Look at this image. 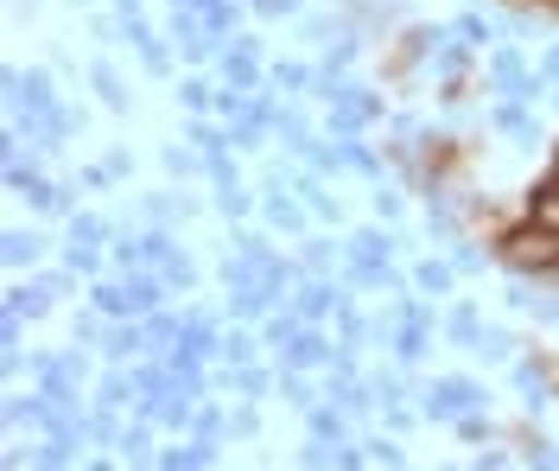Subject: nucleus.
I'll list each match as a JSON object with an SVG mask.
<instances>
[{
	"mask_svg": "<svg viewBox=\"0 0 559 471\" xmlns=\"http://www.w3.org/2000/svg\"><path fill=\"white\" fill-rule=\"evenodd\" d=\"M331 243H306V261H299V268H306V274H324V261H331Z\"/></svg>",
	"mask_w": 559,
	"mask_h": 471,
	"instance_id": "nucleus-44",
	"label": "nucleus"
},
{
	"mask_svg": "<svg viewBox=\"0 0 559 471\" xmlns=\"http://www.w3.org/2000/svg\"><path fill=\"white\" fill-rule=\"evenodd\" d=\"M452 268H457V274H477V268H484V255H477V249H457Z\"/></svg>",
	"mask_w": 559,
	"mask_h": 471,
	"instance_id": "nucleus-50",
	"label": "nucleus"
},
{
	"mask_svg": "<svg viewBox=\"0 0 559 471\" xmlns=\"http://www.w3.org/2000/svg\"><path fill=\"white\" fill-rule=\"evenodd\" d=\"M280 389H286V401H293V408H318V401H312V382H306L299 369H286V363H280Z\"/></svg>",
	"mask_w": 559,
	"mask_h": 471,
	"instance_id": "nucleus-33",
	"label": "nucleus"
},
{
	"mask_svg": "<svg viewBox=\"0 0 559 471\" xmlns=\"http://www.w3.org/2000/svg\"><path fill=\"white\" fill-rule=\"evenodd\" d=\"M554 185H559V153H554Z\"/></svg>",
	"mask_w": 559,
	"mask_h": 471,
	"instance_id": "nucleus-54",
	"label": "nucleus"
},
{
	"mask_svg": "<svg viewBox=\"0 0 559 471\" xmlns=\"http://www.w3.org/2000/svg\"><path fill=\"white\" fill-rule=\"evenodd\" d=\"M90 299H96V313H103V319H128V293H121V281H96Z\"/></svg>",
	"mask_w": 559,
	"mask_h": 471,
	"instance_id": "nucleus-21",
	"label": "nucleus"
},
{
	"mask_svg": "<svg viewBox=\"0 0 559 471\" xmlns=\"http://www.w3.org/2000/svg\"><path fill=\"white\" fill-rule=\"evenodd\" d=\"M331 351H337V344H324L318 331H299V338L280 351V363H286V369H318V363H331Z\"/></svg>",
	"mask_w": 559,
	"mask_h": 471,
	"instance_id": "nucleus-6",
	"label": "nucleus"
},
{
	"mask_svg": "<svg viewBox=\"0 0 559 471\" xmlns=\"http://www.w3.org/2000/svg\"><path fill=\"white\" fill-rule=\"evenodd\" d=\"M376 217H382V223L401 217V198H394V191H376Z\"/></svg>",
	"mask_w": 559,
	"mask_h": 471,
	"instance_id": "nucleus-47",
	"label": "nucleus"
},
{
	"mask_svg": "<svg viewBox=\"0 0 559 471\" xmlns=\"http://www.w3.org/2000/svg\"><path fill=\"white\" fill-rule=\"evenodd\" d=\"M216 211H223V217H248V211H254V198H248L242 185H216Z\"/></svg>",
	"mask_w": 559,
	"mask_h": 471,
	"instance_id": "nucleus-30",
	"label": "nucleus"
},
{
	"mask_svg": "<svg viewBox=\"0 0 559 471\" xmlns=\"http://www.w3.org/2000/svg\"><path fill=\"white\" fill-rule=\"evenodd\" d=\"M146 446H153V434H146V421L121 434V452H128V466H146Z\"/></svg>",
	"mask_w": 559,
	"mask_h": 471,
	"instance_id": "nucleus-35",
	"label": "nucleus"
},
{
	"mask_svg": "<svg viewBox=\"0 0 559 471\" xmlns=\"http://www.w3.org/2000/svg\"><path fill=\"white\" fill-rule=\"evenodd\" d=\"M337 471H362V452H349V446H337Z\"/></svg>",
	"mask_w": 559,
	"mask_h": 471,
	"instance_id": "nucleus-51",
	"label": "nucleus"
},
{
	"mask_svg": "<svg viewBox=\"0 0 559 471\" xmlns=\"http://www.w3.org/2000/svg\"><path fill=\"white\" fill-rule=\"evenodd\" d=\"M254 13H267V20H280V13H299V0H254Z\"/></svg>",
	"mask_w": 559,
	"mask_h": 471,
	"instance_id": "nucleus-48",
	"label": "nucleus"
},
{
	"mask_svg": "<svg viewBox=\"0 0 559 471\" xmlns=\"http://www.w3.org/2000/svg\"><path fill=\"white\" fill-rule=\"evenodd\" d=\"M509 351H515V338H509V331H496V326H484V338H477V357L509 363Z\"/></svg>",
	"mask_w": 559,
	"mask_h": 471,
	"instance_id": "nucleus-29",
	"label": "nucleus"
},
{
	"mask_svg": "<svg viewBox=\"0 0 559 471\" xmlns=\"http://www.w3.org/2000/svg\"><path fill=\"white\" fill-rule=\"evenodd\" d=\"M445 338H452V344H464V351H477V338H484L477 313H471V306H457L452 319H445Z\"/></svg>",
	"mask_w": 559,
	"mask_h": 471,
	"instance_id": "nucleus-22",
	"label": "nucleus"
},
{
	"mask_svg": "<svg viewBox=\"0 0 559 471\" xmlns=\"http://www.w3.org/2000/svg\"><path fill=\"white\" fill-rule=\"evenodd\" d=\"M236 20H242V7H236V0H210V7H204V33L210 38H223Z\"/></svg>",
	"mask_w": 559,
	"mask_h": 471,
	"instance_id": "nucleus-25",
	"label": "nucleus"
},
{
	"mask_svg": "<svg viewBox=\"0 0 559 471\" xmlns=\"http://www.w3.org/2000/svg\"><path fill=\"white\" fill-rule=\"evenodd\" d=\"M38 249H45V243H38V236H20V229L0 236V261H7V268H33Z\"/></svg>",
	"mask_w": 559,
	"mask_h": 471,
	"instance_id": "nucleus-13",
	"label": "nucleus"
},
{
	"mask_svg": "<svg viewBox=\"0 0 559 471\" xmlns=\"http://www.w3.org/2000/svg\"><path fill=\"white\" fill-rule=\"evenodd\" d=\"M540 71H547V76H554V83H559V45H554V51H547V64H540Z\"/></svg>",
	"mask_w": 559,
	"mask_h": 471,
	"instance_id": "nucleus-53",
	"label": "nucleus"
},
{
	"mask_svg": "<svg viewBox=\"0 0 559 471\" xmlns=\"http://www.w3.org/2000/svg\"><path fill=\"white\" fill-rule=\"evenodd\" d=\"M306 427H312V439L344 446V408H306Z\"/></svg>",
	"mask_w": 559,
	"mask_h": 471,
	"instance_id": "nucleus-14",
	"label": "nucleus"
},
{
	"mask_svg": "<svg viewBox=\"0 0 559 471\" xmlns=\"http://www.w3.org/2000/svg\"><path fill=\"white\" fill-rule=\"evenodd\" d=\"M299 331H306V319H299V313H274V319L261 326V344H274V351H286V344H293Z\"/></svg>",
	"mask_w": 559,
	"mask_h": 471,
	"instance_id": "nucleus-17",
	"label": "nucleus"
},
{
	"mask_svg": "<svg viewBox=\"0 0 559 471\" xmlns=\"http://www.w3.org/2000/svg\"><path fill=\"white\" fill-rule=\"evenodd\" d=\"M159 281H166V287H178V293H191V287H198V268H191L185 255H173V261H159Z\"/></svg>",
	"mask_w": 559,
	"mask_h": 471,
	"instance_id": "nucleus-28",
	"label": "nucleus"
},
{
	"mask_svg": "<svg viewBox=\"0 0 559 471\" xmlns=\"http://www.w3.org/2000/svg\"><path fill=\"white\" fill-rule=\"evenodd\" d=\"M223 363H254V338L248 331H229L223 338Z\"/></svg>",
	"mask_w": 559,
	"mask_h": 471,
	"instance_id": "nucleus-37",
	"label": "nucleus"
},
{
	"mask_svg": "<svg viewBox=\"0 0 559 471\" xmlns=\"http://www.w3.org/2000/svg\"><path fill=\"white\" fill-rule=\"evenodd\" d=\"M388 7H394V0H388Z\"/></svg>",
	"mask_w": 559,
	"mask_h": 471,
	"instance_id": "nucleus-56",
	"label": "nucleus"
},
{
	"mask_svg": "<svg viewBox=\"0 0 559 471\" xmlns=\"http://www.w3.org/2000/svg\"><path fill=\"white\" fill-rule=\"evenodd\" d=\"M426 421H457V414H471V408H484V389H477V382H464V376H445V382H432V389H426Z\"/></svg>",
	"mask_w": 559,
	"mask_h": 471,
	"instance_id": "nucleus-2",
	"label": "nucleus"
},
{
	"mask_svg": "<svg viewBox=\"0 0 559 471\" xmlns=\"http://www.w3.org/2000/svg\"><path fill=\"white\" fill-rule=\"evenodd\" d=\"M229 434H236V439H254V434H261V414H254L248 401L236 408V414H229Z\"/></svg>",
	"mask_w": 559,
	"mask_h": 471,
	"instance_id": "nucleus-41",
	"label": "nucleus"
},
{
	"mask_svg": "<svg viewBox=\"0 0 559 471\" xmlns=\"http://www.w3.org/2000/svg\"><path fill=\"white\" fill-rule=\"evenodd\" d=\"M90 83H96V90H103V103L115 115L128 109V90H121V83H115V71H108V64H96V71H90Z\"/></svg>",
	"mask_w": 559,
	"mask_h": 471,
	"instance_id": "nucleus-32",
	"label": "nucleus"
},
{
	"mask_svg": "<svg viewBox=\"0 0 559 471\" xmlns=\"http://www.w3.org/2000/svg\"><path fill=\"white\" fill-rule=\"evenodd\" d=\"M426 338H432V326H419V319H407V326L394 331V357H401V363H419V351H426Z\"/></svg>",
	"mask_w": 559,
	"mask_h": 471,
	"instance_id": "nucleus-18",
	"label": "nucleus"
},
{
	"mask_svg": "<svg viewBox=\"0 0 559 471\" xmlns=\"http://www.w3.org/2000/svg\"><path fill=\"white\" fill-rule=\"evenodd\" d=\"M337 153H344V166L349 173H369V179H382V166H376V153L356 141V134H337Z\"/></svg>",
	"mask_w": 559,
	"mask_h": 471,
	"instance_id": "nucleus-19",
	"label": "nucleus"
},
{
	"mask_svg": "<svg viewBox=\"0 0 559 471\" xmlns=\"http://www.w3.org/2000/svg\"><path fill=\"white\" fill-rule=\"evenodd\" d=\"M140 351H153L146 326H108V338H103V357L108 363H134Z\"/></svg>",
	"mask_w": 559,
	"mask_h": 471,
	"instance_id": "nucleus-5",
	"label": "nucleus"
},
{
	"mask_svg": "<svg viewBox=\"0 0 559 471\" xmlns=\"http://www.w3.org/2000/svg\"><path fill=\"white\" fill-rule=\"evenodd\" d=\"M0 313H13V319H45V313H51V287H45V281H38V287H7Z\"/></svg>",
	"mask_w": 559,
	"mask_h": 471,
	"instance_id": "nucleus-7",
	"label": "nucleus"
},
{
	"mask_svg": "<svg viewBox=\"0 0 559 471\" xmlns=\"http://www.w3.org/2000/svg\"><path fill=\"white\" fill-rule=\"evenodd\" d=\"M70 243H115V229H108V217H96V211H83V217H70Z\"/></svg>",
	"mask_w": 559,
	"mask_h": 471,
	"instance_id": "nucleus-20",
	"label": "nucleus"
},
{
	"mask_svg": "<svg viewBox=\"0 0 559 471\" xmlns=\"http://www.w3.org/2000/svg\"><path fill=\"white\" fill-rule=\"evenodd\" d=\"M70 452H76L70 439H45V446L33 452V466H38V471H64V466H70Z\"/></svg>",
	"mask_w": 559,
	"mask_h": 471,
	"instance_id": "nucleus-31",
	"label": "nucleus"
},
{
	"mask_svg": "<svg viewBox=\"0 0 559 471\" xmlns=\"http://www.w3.org/2000/svg\"><path fill=\"white\" fill-rule=\"evenodd\" d=\"M64 261L76 268V274H90V281H103V255H96V243H70Z\"/></svg>",
	"mask_w": 559,
	"mask_h": 471,
	"instance_id": "nucleus-27",
	"label": "nucleus"
},
{
	"mask_svg": "<svg viewBox=\"0 0 559 471\" xmlns=\"http://www.w3.org/2000/svg\"><path fill=\"white\" fill-rule=\"evenodd\" d=\"M254 51H261L254 38H229V51H223V83L254 90V83H261V58H254Z\"/></svg>",
	"mask_w": 559,
	"mask_h": 471,
	"instance_id": "nucleus-3",
	"label": "nucleus"
},
{
	"mask_svg": "<svg viewBox=\"0 0 559 471\" xmlns=\"http://www.w3.org/2000/svg\"><path fill=\"white\" fill-rule=\"evenodd\" d=\"M337 306H344V293H337V287L306 281V293H299V319H306V326H318V319H324V313H337Z\"/></svg>",
	"mask_w": 559,
	"mask_h": 471,
	"instance_id": "nucleus-11",
	"label": "nucleus"
},
{
	"mask_svg": "<svg viewBox=\"0 0 559 471\" xmlns=\"http://www.w3.org/2000/svg\"><path fill=\"white\" fill-rule=\"evenodd\" d=\"M432 64H439V76L452 83V96H457V76H464V64H471V45H452V38H445V45L432 51Z\"/></svg>",
	"mask_w": 559,
	"mask_h": 471,
	"instance_id": "nucleus-16",
	"label": "nucleus"
},
{
	"mask_svg": "<svg viewBox=\"0 0 559 471\" xmlns=\"http://www.w3.org/2000/svg\"><path fill=\"white\" fill-rule=\"evenodd\" d=\"M140 64H146L153 76H166V71H173V58H166V45H159V38H146V45H140Z\"/></svg>",
	"mask_w": 559,
	"mask_h": 471,
	"instance_id": "nucleus-40",
	"label": "nucleus"
},
{
	"mask_svg": "<svg viewBox=\"0 0 559 471\" xmlns=\"http://www.w3.org/2000/svg\"><path fill=\"white\" fill-rule=\"evenodd\" d=\"M527 471H559V452L547 439H527Z\"/></svg>",
	"mask_w": 559,
	"mask_h": 471,
	"instance_id": "nucleus-39",
	"label": "nucleus"
},
{
	"mask_svg": "<svg viewBox=\"0 0 559 471\" xmlns=\"http://www.w3.org/2000/svg\"><path fill=\"white\" fill-rule=\"evenodd\" d=\"M452 281H457L452 261H419V268H414V287L419 293H452Z\"/></svg>",
	"mask_w": 559,
	"mask_h": 471,
	"instance_id": "nucleus-15",
	"label": "nucleus"
},
{
	"mask_svg": "<svg viewBox=\"0 0 559 471\" xmlns=\"http://www.w3.org/2000/svg\"><path fill=\"white\" fill-rule=\"evenodd\" d=\"M178 103H185L191 115H204L210 103H216V96H210V83H204V76H185V83H178Z\"/></svg>",
	"mask_w": 559,
	"mask_h": 471,
	"instance_id": "nucleus-34",
	"label": "nucleus"
},
{
	"mask_svg": "<svg viewBox=\"0 0 559 471\" xmlns=\"http://www.w3.org/2000/svg\"><path fill=\"white\" fill-rule=\"evenodd\" d=\"M496 255L509 261V268H522V274H559V229H540V223H515L502 243H496Z\"/></svg>",
	"mask_w": 559,
	"mask_h": 471,
	"instance_id": "nucleus-1",
	"label": "nucleus"
},
{
	"mask_svg": "<svg viewBox=\"0 0 559 471\" xmlns=\"http://www.w3.org/2000/svg\"><path fill=\"white\" fill-rule=\"evenodd\" d=\"M477 471H515V466H509V459H496V452H484V459H477Z\"/></svg>",
	"mask_w": 559,
	"mask_h": 471,
	"instance_id": "nucleus-52",
	"label": "nucleus"
},
{
	"mask_svg": "<svg viewBox=\"0 0 559 471\" xmlns=\"http://www.w3.org/2000/svg\"><path fill=\"white\" fill-rule=\"evenodd\" d=\"M140 326H146V338H153V351H166V344L185 338V319H173V313H153V319H140Z\"/></svg>",
	"mask_w": 559,
	"mask_h": 471,
	"instance_id": "nucleus-24",
	"label": "nucleus"
},
{
	"mask_svg": "<svg viewBox=\"0 0 559 471\" xmlns=\"http://www.w3.org/2000/svg\"><path fill=\"white\" fill-rule=\"evenodd\" d=\"M166 173H198V160H191V153H178V146H166Z\"/></svg>",
	"mask_w": 559,
	"mask_h": 471,
	"instance_id": "nucleus-49",
	"label": "nucleus"
},
{
	"mask_svg": "<svg viewBox=\"0 0 559 471\" xmlns=\"http://www.w3.org/2000/svg\"><path fill=\"white\" fill-rule=\"evenodd\" d=\"M547 7H559V0H547Z\"/></svg>",
	"mask_w": 559,
	"mask_h": 471,
	"instance_id": "nucleus-55",
	"label": "nucleus"
},
{
	"mask_svg": "<svg viewBox=\"0 0 559 471\" xmlns=\"http://www.w3.org/2000/svg\"><path fill=\"white\" fill-rule=\"evenodd\" d=\"M527 223H540V229H559V185H534L527 191Z\"/></svg>",
	"mask_w": 559,
	"mask_h": 471,
	"instance_id": "nucleus-12",
	"label": "nucleus"
},
{
	"mask_svg": "<svg viewBox=\"0 0 559 471\" xmlns=\"http://www.w3.org/2000/svg\"><path fill=\"white\" fill-rule=\"evenodd\" d=\"M457 434H464L471 446H477V439H489V421L477 414V408H471V414H457Z\"/></svg>",
	"mask_w": 559,
	"mask_h": 471,
	"instance_id": "nucleus-43",
	"label": "nucleus"
},
{
	"mask_svg": "<svg viewBox=\"0 0 559 471\" xmlns=\"http://www.w3.org/2000/svg\"><path fill=\"white\" fill-rule=\"evenodd\" d=\"M70 338H76V344H103L108 331L96 326V319H76V326H70Z\"/></svg>",
	"mask_w": 559,
	"mask_h": 471,
	"instance_id": "nucleus-46",
	"label": "nucleus"
},
{
	"mask_svg": "<svg viewBox=\"0 0 559 471\" xmlns=\"http://www.w3.org/2000/svg\"><path fill=\"white\" fill-rule=\"evenodd\" d=\"M452 33L464 38V45H489V38H496V26H489L484 13H457V20H452Z\"/></svg>",
	"mask_w": 559,
	"mask_h": 471,
	"instance_id": "nucleus-26",
	"label": "nucleus"
},
{
	"mask_svg": "<svg viewBox=\"0 0 559 471\" xmlns=\"http://www.w3.org/2000/svg\"><path fill=\"white\" fill-rule=\"evenodd\" d=\"M369 452H376V466L401 471V446H394V439H369Z\"/></svg>",
	"mask_w": 559,
	"mask_h": 471,
	"instance_id": "nucleus-45",
	"label": "nucleus"
},
{
	"mask_svg": "<svg viewBox=\"0 0 559 471\" xmlns=\"http://www.w3.org/2000/svg\"><path fill=\"white\" fill-rule=\"evenodd\" d=\"M267 369H254V363H229V376H216V389H229V396H242V401H254V396H267Z\"/></svg>",
	"mask_w": 559,
	"mask_h": 471,
	"instance_id": "nucleus-8",
	"label": "nucleus"
},
{
	"mask_svg": "<svg viewBox=\"0 0 559 471\" xmlns=\"http://www.w3.org/2000/svg\"><path fill=\"white\" fill-rule=\"evenodd\" d=\"M140 243H146V261H173V255H185V249H173V236H166V229H146Z\"/></svg>",
	"mask_w": 559,
	"mask_h": 471,
	"instance_id": "nucleus-38",
	"label": "nucleus"
},
{
	"mask_svg": "<svg viewBox=\"0 0 559 471\" xmlns=\"http://www.w3.org/2000/svg\"><path fill=\"white\" fill-rule=\"evenodd\" d=\"M489 121H496L502 134H515V141H534V121H527V109H522V103H502V109L489 115Z\"/></svg>",
	"mask_w": 559,
	"mask_h": 471,
	"instance_id": "nucleus-23",
	"label": "nucleus"
},
{
	"mask_svg": "<svg viewBox=\"0 0 559 471\" xmlns=\"http://www.w3.org/2000/svg\"><path fill=\"white\" fill-rule=\"evenodd\" d=\"M204 173L216 185H236V166H229V153H223V146H216V153H204Z\"/></svg>",
	"mask_w": 559,
	"mask_h": 471,
	"instance_id": "nucleus-42",
	"label": "nucleus"
},
{
	"mask_svg": "<svg viewBox=\"0 0 559 471\" xmlns=\"http://www.w3.org/2000/svg\"><path fill=\"white\" fill-rule=\"evenodd\" d=\"M261 211H267L274 229H306V211L286 198V185H280V179H267V204H261Z\"/></svg>",
	"mask_w": 559,
	"mask_h": 471,
	"instance_id": "nucleus-10",
	"label": "nucleus"
},
{
	"mask_svg": "<svg viewBox=\"0 0 559 471\" xmlns=\"http://www.w3.org/2000/svg\"><path fill=\"white\" fill-rule=\"evenodd\" d=\"M274 83H280V90H312L318 76L306 71V64H274Z\"/></svg>",
	"mask_w": 559,
	"mask_h": 471,
	"instance_id": "nucleus-36",
	"label": "nucleus"
},
{
	"mask_svg": "<svg viewBox=\"0 0 559 471\" xmlns=\"http://www.w3.org/2000/svg\"><path fill=\"white\" fill-rule=\"evenodd\" d=\"M344 255H356V261H369V268H388V261H394V236H388V229H356Z\"/></svg>",
	"mask_w": 559,
	"mask_h": 471,
	"instance_id": "nucleus-9",
	"label": "nucleus"
},
{
	"mask_svg": "<svg viewBox=\"0 0 559 471\" xmlns=\"http://www.w3.org/2000/svg\"><path fill=\"white\" fill-rule=\"evenodd\" d=\"M216 466V439H185V446H166L159 471H210Z\"/></svg>",
	"mask_w": 559,
	"mask_h": 471,
	"instance_id": "nucleus-4",
	"label": "nucleus"
}]
</instances>
